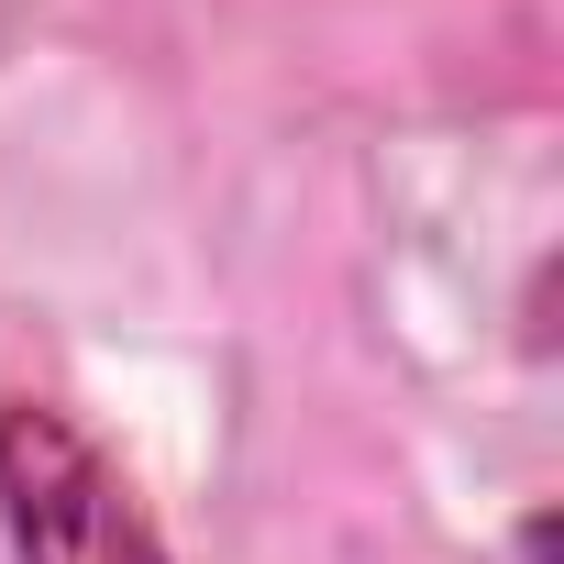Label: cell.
<instances>
[{
    "label": "cell",
    "instance_id": "1",
    "mask_svg": "<svg viewBox=\"0 0 564 564\" xmlns=\"http://www.w3.org/2000/svg\"><path fill=\"white\" fill-rule=\"evenodd\" d=\"M0 531L12 564H166L144 487L56 399H0Z\"/></svg>",
    "mask_w": 564,
    "mask_h": 564
}]
</instances>
